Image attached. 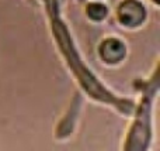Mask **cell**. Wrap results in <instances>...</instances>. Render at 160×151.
Wrapping results in <instances>:
<instances>
[{
  "mask_svg": "<svg viewBox=\"0 0 160 151\" xmlns=\"http://www.w3.org/2000/svg\"><path fill=\"white\" fill-rule=\"evenodd\" d=\"M87 16L94 21H101L107 17V7L101 3H91L87 7Z\"/></svg>",
  "mask_w": 160,
  "mask_h": 151,
  "instance_id": "cell-3",
  "label": "cell"
},
{
  "mask_svg": "<svg viewBox=\"0 0 160 151\" xmlns=\"http://www.w3.org/2000/svg\"><path fill=\"white\" fill-rule=\"evenodd\" d=\"M155 2H156V3H159V2H160V0H155Z\"/></svg>",
  "mask_w": 160,
  "mask_h": 151,
  "instance_id": "cell-4",
  "label": "cell"
},
{
  "mask_svg": "<svg viewBox=\"0 0 160 151\" xmlns=\"http://www.w3.org/2000/svg\"><path fill=\"white\" fill-rule=\"evenodd\" d=\"M127 52V48L119 40L108 38L101 42L100 45V55L108 64H117L122 61Z\"/></svg>",
  "mask_w": 160,
  "mask_h": 151,
  "instance_id": "cell-2",
  "label": "cell"
},
{
  "mask_svg": "<svg viewBox=\"0 0 160 151\" xmlns=\"http://www.w3.org/2000/svg\"><path fill=\"white\" fill-rule=\"evenodd\" d=\"M118 20L127 27H136L145 20V8L138 0H125L118 7Z\"/></svg>",
  "mask_w": 160,
  "mask_h": 151,
  "instance_id": "cell-1",
  "label": "cell"
}]
</instances>
